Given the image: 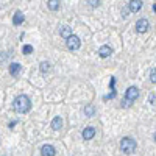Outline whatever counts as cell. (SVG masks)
I'll use <instances>...</instances> for the list:
<instances>
[{
  "instance_id": "20",
  "label": "cell",
  "mask_w": 156,
  "mask_h": 156,
  "mask_svg": "<svg viewBox=\"0 0 156 156\" xmlns=\"http://www.w3.org/2000/svg\"><path fill=\"white\" fill-rule=\"evenodd\" d=\"M150 103H151V105H154V103H156V97H154V94H150Z\"/></svg>"
},
{
  "instance_id": "18",
  "label": "cell",
  "mask_w": 156,
  "mask_h": 156,
  "mask_svg": "<svg viewBox=\"0 0 156 156\" xmlns=\"http://www.w3.org/2000/svg\"><path fill=\"white\" fill-rule=\"evenodd\" d=\"M150 81L153 84H156V69H151V72H150Z\"/></svg>"
},
{
  "instance_id": "5",
  "label": "cell",
  "mask_w": 156,
  "mask_h": 156,
  "mask_svg": "<svg viewBox=\"0 0 156 156\" xmlns=\"http://www.w3.org/2000/svg\"><path fill=\"white\" fill-rule=\"evenodd\" d=\"M150 28V23L147 19H139L137 23H136V31L137 33H145L147 30Z\"/></svg>"
},
{
  "instance_id": "19",
  "label": "cell",
  "mask_w": 156,
  "mask_h": 156,
  "mask_svg": "<svg viewBox=\"0 0 156 156\" xmlns=\"http://www.w3.org/2000/svg\"><path fill=\"white\" fill-rule=\"evenodd\" d=\"M87 3L92 6V8H97L100 5V0H87Z\"/></svg>"
},
{
  "instance_id": "3",
  "label": "cell",
  "mask_w": 156,
  "mask_h": 156,
  "mask_svg": "<svg viewBox=\"0 0 156 156\" xmlns=\"http://www.w3.org/2000/svg\"><path fill=\"white\" fill-rule=\"evenodd\" d=\"M66 44H67V48L69 50H78V48H80V45H81V41H80V37H78V36L72 34L69 39H66Z\"/></svg>"
},
{
  "instance_id": "13",
  "label": "cell",
  "mask_w": 156,
  "mask_h": 156,
  "mask_svg": "<svg viewBox=\"0 0 156 156\" xmlns=\"http://www.w3.org/2000/svg\"><path fill=\"white\" fill-rule=\"evenodd\" d=\"M95 112H97V109H95L94 105H86V106H84V115H87V117H94Z\"/></svg>"
},
{
  "instance_id": "6",
  "label": "cell",
  "mask_w": 156,
  "mask_h": 156,
  "mask_svg": "<svg viewBox=\"0 0 156 156\" xmlns=\"http://www.w3.org/2000/svg\"><path fill=\"white\" fill-rule=\"evenodd\" d=\"M41 154L42 156H55L56 154V150L53 145H50V144H45L41 147Z\"/></svg>"
},
{
  "instance_id": "16",
  "label": "cell",
  "mask_w": 156,
  "mask_h": 156,
  "mask_svg": "<svg viewBox=\"0 0 156 156\" xmlns=\"http://www.w3.org/2000/svg\"><path fill=\"white\" fill-rule=\"evenodd\" d=\"M39 69H41V72H42V73H47V72L50 70V62L42 61V62H41V67H39Z\"/></svg>"
},
{
  "instance_id": "10",
  "label": "cell",
  "mask_w": 156,
  "mask_h": 156,
  "mask_svg": "<svg viewBox=\"0 0 156 156\" xmlns=\"http://www.w3.org/2000/svg\"><path fill=\"white\" fill-rule=\"evenodd\" d=\"M20 70H22V66H20L19 62H11V64H9V73H11L12 76H16Z\"/></svg>"
},
{
  "instance_id": "12",
  "label": "cell",
  "mask_w": 156,
  "mask_h": 156,
  "mask_svg": "<svg viewBox=\"0 0 156 156\" xmlns=\"http://www.w3.org/2000/svg\"><path fill=\"white\" fill-rule=\"evenodd\" d=\"M59 5H61L59 0H48V2H47V6H48L50 11H58L59 9Z\"/></svg>"
},
{
  "instance_id": "1",
  "label": "cell",
  "mask_w": 156,
  "mask_h": 156,
  "mask_svg": "<svg viewBox=\"0 0 156 156\" xmlns=\"http://www.w3.org/2000/svg\"><path fill=\"white\" fill-rule=\"evenodd\" d=\"M12 106H14V111L19 112V114H25L31 109V101L30 98L25 95V94H20L14 98V103H12Z\"/></svg>"
},
{
  "instance_id": "7",
  "label": "cell",
  "mask_w": 156,
  "mask_h": 156,
  "mask_svg": "<svg viewBox=\"0 0 156 156\" xmlns=\"http://www.w3.org/2000/svg\"><path fill=\"white\" fill-rule=\"evenodd\" d=\"M112 55V48L109 45H101L98 48V56L100 58H109Z\"/></svg>"
},
{
  "instance_id": "2",
  "label": "cell",
  "mask_w": 156,
  "mask_h": 156,
  "mask_svg": "<svg viewBox=\"0 0 156 156\" xmlns=\"http://www.w3.org/2000/svg\"><path fill=\"white\" fill-rule=\"evenodd\" d=\"M136 147H137L136 140L131 139V137H123V139L120 140V150H122L123 153H126V154L134 153V151H136Z\"/></svg>"
},
{
  "instance_id": "8",
  "label": "cell",
  "mask_w": 156,
  "mask_h": 156,
  "mask_svg": "<svg viewBox=\"0 0 156 156\" xmlns=\"http://www.w3.org/2000/svg\"><path fill=\"white\" fill-rule=\"evenodd\" d=\"M81 136H83L84 140H90V139L95 136V128H94V126H87V128H84V129H83V133H81Z\"/></svg>"
},
{
  "instance_id": "14",
  "label": "cell",
  "mask_w": 156,
  "mask_h": 156,
  "mask_svg": "<svg viewBox=\"0 0 156 156\" xmlns=\"http://www.w3.org/2000/svg\"><path fill=\"white\" fill-rule=\"evenodd\" d=\"M61 126H62V119L58 115V117H55V119L51 120V128H53L55 131H58V129H61Z\"/></svg>"
},
{
  "instance_id": "17",
  "label": "cell",
  "mask_w": 156,
  "mask_h": 156,
  "mask_svg": "<svg viewBox=\"0 0 156 156\" xmlns=\"http://www.w3.org/2000/svg\"><path fill=\"white\" fill-rule=\"evenodd\" d=\"M22 53H23V55H30V53H33V47H31L30 44L23 45V48H22Z\"/></svg>"
},
{
  "instance_id": "15",
  "label": "cell",
  "mask_w": 156,
  "mask_h": 156,
  "mask_svg": "<svg viewBox=\"0 0 156 156\" xmlns=\"http://www.w3.org/2000/svg\"><path fill=\"white\" fill-rule=\"evenodd\" d=\"M23 20H25V17H23V14H22L20 11H17L16 14H14V17H12V23H14V25H20Z\"/></svg>"
},
{
  "instance_id": "4",
  "label": "cell",
  "mask_w": 156,
  "mask_h": 156,
  "mask_svg": "<svg viewBox=\"0 0 156 156\" xmlns=\"http://www.w3.org/2000/svg\"><path fill=\"white\" fill-rule=\"evenodd\" d=\"M137 98H139V89L134 87V86L128 87L126 92H125V100H128L129 103H131V101H134V100H137Z\"/></svg>"
},
{
  "instance_id": "22",
  "label": "cell",
  "mask_w": 156,
  "mask_h": 156,
  "mask_svg": "<svg viewBox=\"0 0 156 156\" xmlns=\"http://www.w3.org/2000/svg\"><path fill=\"white\" fill-rule=\"evenodd\" d=\"M153 11H154V12H156V5H153Z\"/></svg>"
},
{
  "instance_id": "11",
  "label": "cell",
  "mask_w": 156,
  "mask_h": 156,
  "mask_svg": "<svg viewBox=\"0 0 156 156\" xmlns=\"http://www.w3.org/2000/svg\"><path fill=\"white\" fill-rule=\"evenodd\" d=\"M59 34H61L64 39H69V37L72 36V28H70V27H67V25H64V27H61V28H59Z\"/></svg>"
},
{
  "instance_id": "9",
  "label": "cell",
  "mask_w": 156,
  "mask_h": 156,
  "mask_svg": "<svg viewBox=\"0 0 156 156\" xmlns=\"http://www.w3.org/2000/svg\"><path fill=\"white\" fill-rule=\"evenodd\" d=\"M142 0H131V2L128 3V9L131 11V12H137L140 8H142Z\"/></svg>"
},
{
  "instance_id": "21",
  "label": "cell",
  "mask_w": 156,
  "mask_h": 156,
  "mask_svg": "<svg viewBox=\"0 0 156 156\" xmlns=\"http://www.w3.org/2000/svg\"><path fill=\"white\" fill-rule=\"evenodd\" d=\"M153 139H154V142H156V131H154V134H153Z\"/></svg>"
}]
</instances>
